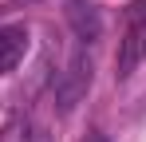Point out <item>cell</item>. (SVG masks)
I'll use <instances>...</instances> for the list:
<instances>
[{"mask_svg": "<svg viewBox=\"0 0 146 142\" xmlns=\"http://www.w3.org/2000/svg\"><path fill=\"white\" fill-rule=\"evenodd\" d=\"M87 142H107V138H99V134H95V138H87Z\"/></svg>", "mask_w": 146, "mask_h": 142, "instance_id": "cell-5", "label": "cell"}, {"mask_svg": "<svg viewBox=\"0 0 146 142\" xmlns=\"http://www.w3.org/2000/svg\"><path fill=\"white\" fill-rule=\"evenodd\" d=\"M63 16H67V24H71V32H75L79 44H95L99 36H103V16H99V8L91 0H67Z\"/></svg>", "mask_w": 146, "mask_h": 142, "instance_id": "cell-1", "label": "cell"}, {"mask_svg": "<svg viewBox=\"0 0 146 142\" xmlns=\"http://www.w3.org/2000/svg\"><path fill=\"white\" fill-rule=\"evenodd\" d=\"M87 87H91V59L79 51L71 59V67H67V75H63V83H59V103H63V111H71Z\"/></svg>", "mask_w": 146, "mask_h": 142, "instance_id": "cell-3", "label": "cell"}, {"mask_svg": "<svg viewBox=\"0 0 146 142\" xmlns=\"http://www.w3.org/2000/svg\"><path fill=\"white\" fill-rule=\"evenodd\" d=\"M142 51H146V47H142Z\"/></svg>", "mask_w": 146, "mask_h": 142, "instance_id": "cell-6", "label": "cell"}, {"mask_svg": "<svg viewBox=\"0 0 146 142\" xmlns=\"http://www.w3.org/2000/svg\"><path fill=\"white\" fill-rule=\"evenodd\" d=\"M24 51H28V28L24 24H0V75L16 71Z\"/></svg>", "mask_w": 146, "mask_h": 142, "instance_id": "cell-4", "label": "cell"}, {"mask_svg": "<svg viewBox=\"0 0 146 142\" xmlns=\"http://www.w3.org/2000/svg\"><path fill=\"white\" fill-rule=\"evenodd\" d=\"M142 47H146V0H138V4H134V12H130V28H126V40H122L119 75H130L134 59L142 55Z\"/></svg>", "mask_w": 146, "mask_h": 142, "instance_id": "cell-2", "label": "cell"}]
</instances>
